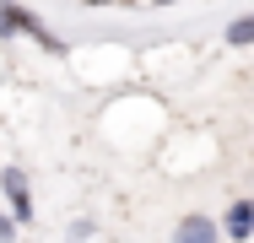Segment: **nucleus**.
Instances as JSON below:
<instances>
[{
  "instance_id": "nucleus-1",
  "label": "nucleus",
  "mask_w": 254,
  "mask_h": 243,
  "mask_svg": "<svg viewBox=\"0 0 254 243\" xmlns=\"http://www.w3.org/2000/svg\"><path fill=\"white\" fill-rule=\"evenodd\" d=\"M5 194H11V211L27 222V216H33V200H27V179H22V168H5Z\"/></svg>"
},
{
  "instance_id": "nucleus-4",
  "label": "nucleus",
  "mask_w": 254,
  "mask_h": 243,
  "mask_svg": "<svg viewBox=\"0 0 254 243\" xmlns=\"http://www.w3.org/2000/svg\"><path fill=\"white\" fill-rule=\"evenodd\" d=\"M227 38H233V44H249V38H254V22H249V16H238V22L227 27Z\"/></svg>"
},
{
  "instance_id": "nucleus-7",
  "label": "nucleus",
  "mask_w": 254,
  "mask_h": 243,
  "mask_svg": "<svg viewBox=\"0 0 254 243\" xmlns=\"http://www.w3.org/2000/svg\"><path fill=\"white\" fill-rule=\"evenodd\" d=\"M157 5H168V0H157Z\"/></svg>"
},
{
  "instance_id": "nucleus-3",
  "label": "nucleus",
  "mask_w": 254,
  "mask_h": 243,
  "mask_svg": "<svg viewBox=\"0 0 254 243\" xmlns=\"http://www.w3.org/2000/svg\"><path fill=\"white\" fill-rule=\"evenodd\" d=\"M254 227V205L249 200H233V211H227V238H249Z\"/></svg>"
},
{
  "instance_id": "nucleus-6",
  "label": "nucleus",
  "mask_w": 254,
  "mask_h": 243,
  "mask_svg": "<svg viewBox=\"0 0 254 243\" xmlns=\"http://www.w3.org/2000/svg\"><path fill=\"white\" fill-rule=\"evenodd\" d=\"M87 5H114V0H87Z\"/></svg>"
},
{
  "instance_id": "nucleus-5",
  "label": "nucleus",
  "mask_w": 254,
  "mask_h": 243,
  "mask_svg": "<svg viewBox=\"0 0 254 243\" xmlns=\"http://www.w3.org/2000/svg\"><path fill=\"white\" fill-rule=\"evenodd\" d=\"M0 238H11V222H5V216H0Z\"/></svg>"
},
{
  "instance_id": "nucleus-2",
  "label": "nucleus",
  "mask_w": 254,
  "mask_h": 243,
  "mask_svg": "<svg viewBox=\"0 0 254 243\" xmlns=\"http://www.w3.org/2000/svg\"><path fill=\"white\" fill-rule=\"evenodd\" d=\"M173 243H216V227L205 216H184V227L173 233Z\"/></svg>"
}]
</instances>
